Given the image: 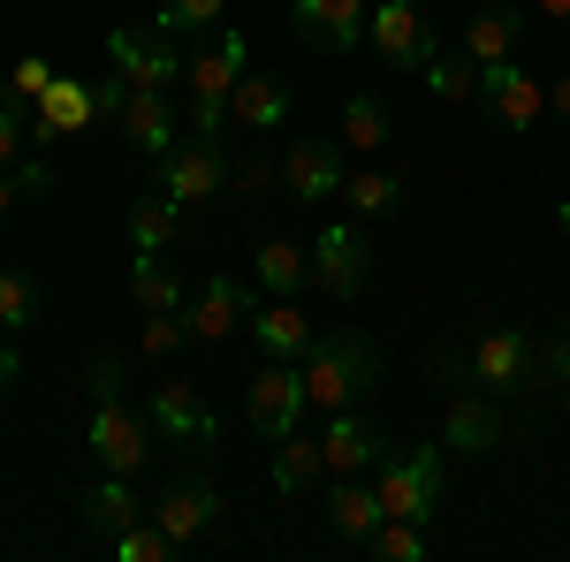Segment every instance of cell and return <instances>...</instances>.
<instances>
[{"label":"cell","mask_w":570,"mask_h":562,"mask_svg":"<svg viewBox=\"0 0 570 562\" xmlns=\"http://www.w3.org/2000/svg\"><path fill=\"white\" fill-rule=\"evenodd\" d=\"M327 479V448H320V433H289V441H274V494H305Z\"/></svg>","instance_id":"obj_28"},{"label":"cell","mask_w":570,"mask_h":562,"mask_svg":"<svg viewBox=\"0 0 570 562\" xmlns=\"http://www.w3.org/2000/svg\"><path fill=\"white\" fill-rule=\"evenodd\" d=\"M518 39H525V16H518L510 0H487L480 16L456 31V46H464L480 69H487V61H510V53H518Z\"/></svg>","instance_id":"obj_24"},{"label":"cell","mask_w":570,"mask_h":562,"mask_svg":"<svg viewBox=\"0 0 570 562\" xmlns=\"http://www.w3.org/2000/svg\"><path fill=\"white\" fill-rule=\"evenodd\" d=\"M556 236H563V244H570V198H563V206H556Z\"/></svg>","instance_id":"obj_45"},{"label":"cell","mask_w":570,"mask_h":562,"mask_svg":"<svg viewBox=\"0 0 570 562\" xmlns=\"http://www.w3.org/2000/svg\"><path fill=\"white\" fill-rule=\"evenodd\" d=\"M563 411H570V381H563Z\"/></svg>","instance_id":"obj_47"},{"label":"cell","mask_w":570,"mask_h":562,"mask_svg":"<svg viewBox=\"0 0 570 562\" xmlns=\"http://www.w3.org/2000/svg\"><path fill=\"white\" fill-rule=\"evenodd\" d=\"M343 183H351V145H343V137H297V145L282 152V190H289L297 206H335Z\"/></svg>","instance_id":"obj_9"},{"label":"cell","mask_w":570,"mask_h":562,"mask_svg":"<svg viewBox=\"0 0 570 562\" xmlns=\"http://www.w3.org/2000/svg\"><path fill=\"white\" fill-rule=\"evenodd\" d=\"M23 145H31V130H23V107H8V99H0V168H23V160H31Z\"/></svg>","instance_id":"obj_39"},{"label":"cell","mask_w":570,"mask_h":562,"mask_svg":"<svg viewBox=\"0 0 570 562\" xmlns=\"http://www.w3.org/2000/svg\"><path fill=\"white\" fill-rule=\"evenodd\" d=\"M441 448H449V456H494V448H502V395L480 388L472 373H464V381H449Z\"/></svg>","instance_id":"obj_11"},{"label":"cell","mask_w":570,"mask_h":562,"mask_svg":"<svg viewBox=\"0 0 570 562\" xmlns=\"http://www.w3.org/2000/svg\"><path fill=\"white\" fill-rule=\"evenodd\" d=\"M381 517H389V510H381V494H373L357 472L351 479H327V532H335L343 548H365Z\"/></svg>","instance_id":"obj_22"},{"label":"cell","mask_w":570,"mask_h":562,"mask_svg":"<svg viewBox=\"0 0 570 562\" xmlns=\"http://www.w3.org/2000/svg\"><path fill=\"white\" fill-rule=\"evenodd\" d=\"M115 555H122V562H176L183 548H176V540H168L153 517H137L130 532H115Z\"/></svg>","instance_id":"obj_36"},{"label":"cell","mask_w":570,"mask_h":562,"mask_svg":"<svg viewBox=\"0 0 570 562\" xmlns=\"http://www.w3.org/2000/svg\"><path fill=\"white\" fill-rule=\"evenodd\" d=\"M107 69H122L137 91H168L183 69H190V61H183L176 39L153 23V31H115V39H107Z\"/></svg>","instance_id":"obj_13"},{"label":"cell","mask_w":570,"mask_h":562,"mask_svg":"<svg viewBox=\"0 0 570 562\" xmlns=\"http://www.w3.org/2000/svg\"><path fill=\"white\" fill-rule=\"evenodd\" d=\"M305 411H312L305 357H266L259 373H252V388H244V418H252V433H259V441H289Z\"/></svg>","instance_id":"obj_5"},{"label":"cell","mask_w":570,"mask_h":562,"mask_svg":"<svg viewBox=\"0 0 570 562\" xmlns=\"http://www.w3.org/2000/svg\"><path fill=\"white\" fill-rule=\"evenodd\" d=\"M335 206H351V220H365V228H373V220H395L403 214V175L395 168H357Z\"/></svg>","instance_id":"obj_26"},{"label":"cell","mask_w":570,"mask_h":562,"mask_svg":"<svg viewBox=\"0 0 570 562\" xmlns=\"http://www.w3.org/2000/svg\"><path fill=\"white\" fill-rule=\"evenodd\" d=\"M91 85H99V122H115V115L130 107V91H137L122 69H107V77H91Z\"/></svg>","instance_id":"obj_40"},{"label":"cell","mask_w":570,"mask_h":562,"mask_svg":"<svg viewBox=\"0 0 570 562\" xmlns=\"http://www.w3.org/2000/svg\"><path fill=\"white\" fill-rule=\"evenodd\" d=\"M153 175H160V190H168L176 206H214L220 190H228V145H220V137L168 145V160H153Z\"/></svg>","instance_id":"obj_12"},{"label":"cell","mask_w":570,"mask_h":562,"mask_svg":"<svg viewBox=\"0 0 570 562\" xmlns=\"http://www.w3.org/2000/svg\"><path fill=\"white\" fill-rule=\"evenodd\" d=\"M252 289L236 282V274H206V289L183 304V319H190V343H220V335H244L252 327Z\"/></svg>","instance_id":"obj_14"},{"label":"cell","mask_w":570,"mask_h":562,"mask_svg":"<svg viewBox=\"0 0 570 562\" xmlns=\"http://www.w3.org/2000/svg\"><path fill=\"white\" fill-rule=\"evenodd\" d=\"M464 357H472V381H480V388H494V395L525 388V373H532V343L518 335V327H487Z\"/></svg>","instance_id":"obj_17"},{"label":"cell","mask_w":570,"mask_h":562,"mask_svg":"<svg viewBox=\"0 0 570 562\" xmlns=\"http://www.w3.org/2000/svg\"><path fill=\"white\" fill-rule=\"evenodd\" d=\"M214 517H220V494H214V479H198V472L176 479V486L153 502V524H160L176 548H190V540H198V532H206Z\"/></svg>","instance_id":"obj_18"},{"label":"cell","mask_w":570,"mask_h":562,"mask_svg":"<svg viewBox=\"0 0 570 562\" xmlns=\"http://www.w3.org/2000/svg\"><path fill=\"white\" fill-rule=\"evenodd\" d=\"M282 122H289V85H282V77H259V69H244V77H236V99H228V130L274 137Z\"/></svg>","instance_id":"obj_20"},{"label":"cell","mask_w":570,"mask_h":562,"mask_svg":"<svg viewBox=\"0 0 570 562\" xmlns=\"http://www.w3.org/2000/svg\"><path fill=\"white\" fill-rule=\"evenodd\" d=\"M91 433H85V448L107 464V472H122L137 479L145 464H153V418L145 411H130V395H122V357H91Z\"/></svg>","instance_id":"obj_1"},{"label":"cell","mask_w":570,"mask_h":562,"mask_svg":"<svg viewBox=\"0 0 570 562\" xmlns=\"http://www.w3.org/2000/svg\"><path fill=\"white\" fill-rule=\"evenodd\" d=\"M244 69H252V46H244V31L220 23L214 39L198 46V61L183 69L190 77V137H228V99H236Z\"/></svg>","instance_id":"obj_3"},{"label":"cell","mask_w":570,"mask_h":562,"mask_svg":"<svg viewBox=\"0 0 570 562\" xmlns=\"http://www.w3.org/2000/svg\"><path fill=\"white\" fill-rule=\"evenodd\" d=\"M137 517H145V494H137V479H122V472H107V479L85 494V532H99V540L130 532Z\"/></svg>","instance_id":"obj_25"},{"label":"cell","mask_w":570,"mask_h":562,"mask_svg":"<svg viewBox=\"0 0 570 562\" xmlns=\"http://www.w3.org/2000/svg\"><path fill=\"white\" fill-rule=\"evenodd\" d=\"M540 373H548V388H563V381H570V327L556 335V343H548V357H540Z\"/></svg>","instance_id":"obj_41"},{"label":"cell","mask_w":570,"mask_h":562,"mask_svg":"<svg viewBox=\"0 0 570 562\" xmlns=\"http://www.w3.org/2000/svg\"><path fill=\"white\" fill-rule=\"evenodd\" d=\"M91 122H99V85H85V77H53V85L39 91L31 145H46V137H69V130H91Z\"/></svg>","instance_id":"obj_19"},{"label":"cell","mask_w":570,"mask_h":562,"mask_svg":"<svg viewBox=\"0 0 570 562\" xmlns=\"http://www.w3.org/2000/svg\"><path fill=\"white\" fill-rule=\"evenodd\" d=\"M441 479H449V448H403V456H381L373 494H381V510H389V517L426 524L441 510Z\"/></svg>","instance_id":"obj_4"},{"label":"cell","mask_w":570,"mask_h":562,"mask_svg":"<svg viewBox=\"0 0 570 562\" xmlns=\"http://www.w3.org/2000/svg\"><path fill=\"white\" fill-rule=\"evenodd\" d=\"M145 418H153V433L176 456H214L220 448V418H214V403L198 395V381H160L145 395Z\"/></svg>","instance_id":"obj_6"},{"label":"cell","mask_w":570,"mask_h":562,"mask_svg":"<svg viewBox=\"0 0 570 562\" xmlns=\"http://www.w3.org/2000/svg\"><path fill=\"white\" fill-rule=\"evenodd\" d=\"M289 8H297V39H305V53H351V46H365L373 0H289Z\"/></svg>","instance_id":"obj_15"},{"label":"cell","mask_w":570,"mask_h":562,"mask_svg":"<svg viewBox=\"0 0 570 562\" xmlns=\"http://www.w3.org/2000/svg\"><path fill=\"white\" fill-rule=\"evenodd\" d=\"M39 190H53V168H46V160H23V168H0V228H8V214H16L23 198H39Z\"/></svg>","instance_id":"obj_38"},{"label":"cell","mask_w":570,"mask_h":562,"mask_svg":"<svg viewBox=\"0 0 570 562\" xmlns=\"http://www.w3.org/2000/svg\"><path fill=\"white\" fill-rule=\"evenodd\" d=\"M373 388H381V349L365 343L357 327H327V335L305 349V395H312L320 418H327V411H357Z\"/></svg>","instance_id":"obj_2"},{"label":"cell","mask_w":570,"mask_h":562,"mask_svg":"<svg viewBox=\"0 0 570 562\" xmlns=\"http://www.w3.org/2000/svg\"><path fill=\"white\" fill-rule=\"evenodd\" d=\"M31 319H39V282L23 266H0V335H16Z\"/></svg>","instance_id":"obj_35"},{"label":"cell","mask_w":570,"mask_h":562,"mask_svg":"<svg viewBox=\"0 0 570 562\" xmlns=\"http://www.w3.org/2000/svg\"><path fill=\"white\" fill-rule=\"evenodd\" d=\"M228 0H160V31L168 39H214Z\"/></svg>","instance_id":"obj_34"},{"label":"cell","mask_w":570,"mask_h":562,"mask_svg":"<svg viewBox=\"0 0 570 562\" xmlns=\"http://www.w3.org/2000/svg\"><path fill=\"white\" fill-rule=\"evenodd\" d=\"M548 115L570 130V77H556V85H548Z\"/></svg>","instance_id":"obj_44"},{"label":"cell","mask_w":570,"mask_h":562,"mask_svg":"<svg viewBox=\"0 0 570 562\" xmlns=\"http://www.w3.org/2000/svg\"><path fill=\"white\" fill-rule=\"evenodd\" d=\"M320 448H327V479H351V472H373L389 456V433L373 426V418H357V411H327Z\"/></svg>","instance_id":"obj_16"},{"label":"cell","mask_w":570,"mask_h":562,"mask_svg":"<svg viewBox=\"0 0 570 562\" xmlns=\"http://www.w3.org/2000/svg\"><path fill=\"white\" fill-rule=\"evenodd\" d=\"M115 130L130 145L137 160H168V145H176V107H168V91H130V107L115 115Z\"/></svg>","instance_id":"obj_21"},{"label":"cell","mask_w":570,"mask_h":562,"mask_svg":"<svg viewBox=\"0 0 570 562\" xmlns=\"http://www.w3.org/2000/svg\"><path fill=\"white\" fill-rule=\"evenodd\" d=\"M130 252H168L183 236V206L168 198V190H145V198H130Z\"/></svg>","instance_id":"obj_27"},{"label":"cell","mask_w":570,"mask_h":562,"mask_svg":"<svg viewBox=\"0 0 570 562\" xmlns=\"http://www.w3.org/2000/svg\"><path fill=\"white\" fill-rule=\"evenodd\" d=\"M373 282V244H365V220H327L312 236V289H327L335 304L365 297Z\"/></svg>","instance_id":"obj_7"},{"label":"cell","mask_w":570,"mask_h":562,"mask_svg":"<svg viewBox=\"0 0 570 562\" xmlns=\"http://www.w3.org/2000/svg\"><path fill=\"white\" fill-rule=\"evenodd\" d=\"M244 335H252V343H259L266 357H305V349L320 343V327L305 319V304H297V297H274V304H259Z\"/></svg>","instance_id":"obj_23"},{"label":"cell","mask_w":570,"mask_h":562,"mask_svg":"<svg viewBox=\"0 0 570 562\" xmlns=\"http://www.w3.org/2000/svg\"><path fill=\"white\" fill-rule=\"evenodd\" d=\"M365 46H373L389 69H426V61L441 53V31L426 23L419 0H373V16H365Z\"/></svg>","instance_id":"obj_8"},{"label":"cell","mask_w":570,"mask_h":562,"mask_svg":"<svg viewBox=\"0 0 570 562\" xmlns=\"http://www.w3.org/2000/svg\"><path fill=\"white\" fill-rule=\"evenodd\" d=\"M236 183H244V190H274V183H282V168H274L266 152H252V160L236 168Z\"/></svg>","instance_id":"obj_42"},{"label":"cell","mask_w":570,"mask_h":562,"mask_svg":"<svg viewBox=\"0 0 570 562\" xmlns=\"http://www.w3.org/2000/svg\"><path fill=\"white\" fill-rule=\"evenodd\" d=\"M389 137H395L389 99H381V91H351V99H343V145H351V152H381Z\"/></svg>","instance_id":"obj_30"},{"label":"cell","mask_w":570,"mask_h":562,"mask_svg":"<svg viewBox=\"0 0 570 562\" xmlns=\"http://www.w3.org/2000/svg\"><path fill=\"white\" fill-rule=\"evenodd\" d=\"M472 107H480L494 130L532 137V130H540V115H548V85H532L525 69H518V53H510V61H487V69H480V99H472Z\"/></svg>","instance_id":"obj_10"},{"label":"cell","mask_w":570,"mask_h":562,"mask_svg":"<svg viewBox=\"0 0 570 562\" xmlns=\"http://www.w3.org/2000/svg\"><path fill=\"white\" fill-rule=\"evenodd\" d=\"M312 282V252H297L289 236H266L259 244V289L266 297H297Z\"/></svg>","instance_id":"obj_31"},{"label":"cell","mask_w":570,"mask_h":562,"mask_svg":"<svg viewBox=\"0 0 570 562\" xmlns=\"http://www.w3.org/2000/svg\"><path fill=\"white\" fill-rule=\"evenodd\" d=\"M53 77H61V69H53L46 53H23V61L8 69V85H0V99H8V107H39V91L53 85Z\"/></svg>","instance_id":"obj_37"},{"label":"cell","mask_w":570,"mask_h":562,"mask_svg":"<svg viewBox=\"0 0 570 562\" xmlns=\"http://www.w3.org/2000/svg\"><path fill=\"white\" fill-rule=\"evenodd\" d=\"M532 8H540V16H570V0H532Z\"/></svg>","instance_id":"obj_46"},{"label":"cell","mask_w":570,"mask_h":562,"mask_svg":"<svg viewBox=\"0 0 570 562\" xmlns=\"http://www.w3.org/2000/svg\"><path fill=\"white\" fill-rule=\"evenodd\" d=\"M426 91L434 99H480V61L464 46H441L434 61H426Z\"/></svg>","instance_id":"obj_32"},{"label":"cell","mask_w":570,"mask_h":562,"mask_svg":"<svg viewBox=\"0 0 570 562\" xmlns=\"http://www.w3.org/2000/svg\"><path fill=\"white\" fill-rule=\"evenodd\" d=\"M130 304L137 312H183V274L168 259H160V252H137V266H130Z\"/></svg>","instance_id":"obj_29"},{"label":"cell","mask_w":570,"mask_h":562,"mask_svg":"<svg viewBox=\"0 0 570 562\" xmlns=\"http://www.w3.org/2000/svg\"><path fill=\"white\" fill-rule=\"evenodd\" d=\"M16 381H23V343H16V335H0V395L16 388Z\"/></svg>","instance_id":"obj_43"},{"label":"cell","mask_w":570,"mask_h":562,"mask_svg":"<svg viewBox=\"0 0 570 562\" xmlns=\"http://www.w3.org/2000/svg\"><path fill=\"white\" fill-rule=\"evenodd\" d=\"M419 8H426V0H419Z\"/></svg>","instance_id":"obj_48"},{"label":"cell","mask_w":570,"mask_h":562,"mask_svg":"<svg viewBox=\"0 0 570 562\" xmlns=\"http://www.w3.org/2000/svg\"><path fill=\"white\" fill-rule=\"evenodd\" d=\"M365 555H373V562H419V555H426V524L381 517V524H373V540H365Z\"/></svg>","instance_id":"obj_33"}]
</instances>
